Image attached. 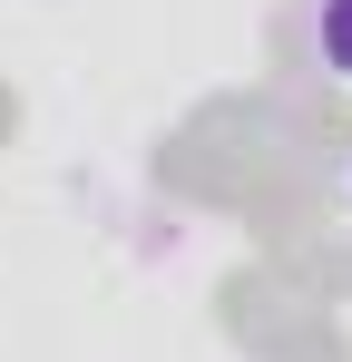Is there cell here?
<instances>
[{"instance_id":"cell-2","label":"cell","mask_w":352,"mask_h":362,"mask_svg":"<svg viewBox=\"0 0 352 362\" xmlns=\"http://www.w3.org/2000/svg\"><path fill=\"white\" fill-rule=\"evenodd\" d=\"M343 196H352V167H343Z\"/></svg>"},{"instance_id":"cell-1","label":"cell","mask_w":352,"mask_h":362,"mask_svg":"<svg viewBox=\"0 0 352 362\" xmlns=\"http://www.w3.org/2000/svg\"><path fill=\"white\" fill-rule=\"evenodd\" d=\"M303 49H313V69L333 88H352V0H313L303 10Z\"/></svg>"}]
</instances>
